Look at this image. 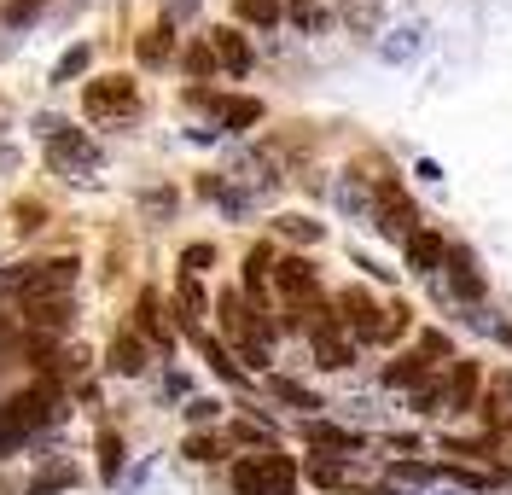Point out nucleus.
<instances>
[{
    "instance_id": "f257e3e1",
    "label": "nucleus",
    "mask_w": 512,
    "mask_h": 495,
    "mask_svg": "<svg viewBox=\"0 0 512 495\" xmlns=\"http://www.w3.org/2000/svg\"><path fill=\"white\" fill-rule=\"evenodd\" d=\"M70 280H76V263H70V257L30 268V280H24V315H30L35 332L70 327Z\"/></svg>"
},
{
    "instance_id": "f03ea898",
    "label": "nucleus",
    "mask_w": 512,
    "mask_h": 495,
    "mask_svg": "<svg viewBox=\"0 0 512 495\" xmlns=\"http://www.w3.org/2000/svg\"><path fill=\"white\" fill-rule=\"evenodd\" d=\"M216 315H222V332L233 338V344H239V356H245L251 367H268V362H274V321L256 309L251 297L222 292Z\"/></svg>"
},
{
    "instance_id": "7ed1b4c3",
    "label": "nucleus",
    "mask_w": 512,
    "mask_h": 495,
    "mask_svg": "<svg viewBox=\"0 0 512 495\" xmlns=\"http://www.w3.org/2000/svg\"><path fill=\"white\" fill-rule=\"evenodd\" d=\"M59 420V391L41 379L30 391H18L12 402H0V449H18V443H30L41 426H53Z\"/></svg>"
},
{
    "instance_id": "20e7f679",
    "label": "nucleus",
    "mask_w": 512,
    "mask_h": 495,
    "mask_svg": "<svg viewBox=\"0 0 512 495\" xmlns=\"http://www.w3.org/2000/svg\"><path fill=\"white\" fill-rule=\"evenodd\" d=\"M291 484H297V466L274 449L233 461V495H291Z\"/></svg>"
},
{
    "instance_id": "39448f33",
    "label": "nucleus",
    "mask_w": 512,
    "mask_h": 495,
    "mask_svg": "<svg viewBox=\"0 0 512 495\" xmlns=\"http://www.w3.org/2000/svg\"><path fill=\"white\" fill-rule=\"evenodd\" d=\"M41 134H47V164L59 169V175L82 181V175L99 169V146L82 129H64V123H53V117H41Z\"/></svg>"
},
{
    "instance_id": "423d86ee",
    "label": "nucleus",
    "mask_w": 512,
    "mask_h": 495,
    "mask_svg": "<svg viewBox=\"0 0 512 495\" xmlns=\"http://www.w3.org/2000/svg\"><path fill=\"white\" fill-rule=\"evenodd\" d=\"M274 292H280V303H286L291 321H315L320 315V280H315V268L303 263V257L274 263Z\"/></svg>"
},
{
    "instance_id": "0eeeda50",
    "label": "nucleus",
    "mask_w": 512,
    "mask_h": 495,
    "mask_svg": "<svg viewBox=\"0 0 512 495\" xmlns=\"http://www.w3.org/2000/svg\"><path fill=\"white\" fill-rule=\"evenodd\" d=\"M373 228L390 233V239H408V233H419V210H414V198L402 193L390 175H384L379 187H373Z\"/></svg>"
},
{
    "instance_id": "6e6552de",
    "label": "nucleus",
    "mask_w": 512,
    "mask_h": 495,
    "mask_svg": "<svg viewBox=\"0 0 512 495\" xmlns=\"http://www.w3.org/2000/svg\"><path fill=\"white\" fill-rule=\"evenodd\" d=\"M134 105H140V94H134L128 76H94V82L82 88V111L99 117V123H105V117H128Z\"/></svg>"
},
{
    "instance_id": "1a4fd4ad",
    "label": "nucleus",
    "mask_w": 512,
    "mask_h": 495,
    "mask_svg": "<svg viewBox=\"0 0 512 495\" xmlns=\"http://www.w3.org/2000/svg\"><path fill=\"white\" fill-rule=\"evenodd\" d=\"M338 309H344V327L355 338H367V344H384V321H379V303L361 292V286H344L338 292Z\"/></svg>"
},
{
    "instance_id": "9d476101",
    "label": "nucleus",
    "mask_w": 512,
    "mask_h": 495,
    "mask_svg": "<svg viewBox=\"0 0 512 495\" xmlns=\"http://www.w3.org/2000/svg\"><path fill=\"white\" fill-rule=\"evenodd\" d=\"M478 396V362H454L448 379H437V414H466Z\"/></svg>"
},
{
    "instance_id": "9b49d317",
    "label": "nucleus",
    "mask_w": 512,
    "mask_h": 495,
    "mask_svg": "<svg viewBox=\"0 0 512 495\" xmlns=\"http://www.w3.org/2000/svg\"><path fill=\"white\" fill-rule=\"evenodd\" d=\"M309 344H315V362L320 367H350V338L338 332V321H332L326 309L309 321Z\"/></svg>"
},
{
    "instance_id": "f8f14e48",
    "label": "nucleus",
    "mask_w": 512,
    "mask_h": 495,
    "mask_svg": "<svg viewBox=\"0 0 512 495\" xmlns=\"http://www.w3.org/2000/svg\"><path fill=\"white\" fill-rule=\"evenodd\" d=\"M443 268H448V286H454V297H483V274H478V257L466 251V245H448V257H443Z\"/></svg>"
},
{
    "instance_id": "ddd939ff",
    "label": "nucleus",
    "mask_w": 512,
    "mask_h": 495,
    "mask_svg": "<svg viewBox=\"0 0 512 495\" xmlns=\"http://www.w3.org/2000/svg\"><path fill=\"white\" fill-rule=\"evenodd\" d=\"M443 257H448V239H443V233H431V228L408 233V263H414L419 274H431V268H443Z\"/></svg>"
},
{
    "instance_id": "4468645a",
    "label": "nucleus",
    "mask_w": 512,
    "mask_h": 495,
    "mask_svg": "<svg viewBox=\"0 0 512 495\" xmlns=\"http://www.w3.org/2000/svg\"><path fill=\"white\" fill-rule=\"evenodd\" d=\"M134 327L146 332L158 350H169L175 344V332H169V321H163V303H158V292H140V309H134Z\"/></svg>"
},
{
    "instance_id": "2eb2a0df",
    "label": "nucleus",
    "mask_w": 512,
    "mask_h": 495,
    "mask_svg": "<svg viewBox=\"0 0 512 495\" xmlns=\"http://www.w3.org/2000/svg\"><path fill=\"white\" fill-rule=\"evenodd\" d=\"M210 47H216V65H227L233 76H245V70H251V47H245V35L216 30V35H210Z\"/></svg>"
},
{
    "instance_id": "dca6fc26",
    "label": "nucleus",
    "mask_w": 512,
    "mask_h": 495,
    "mask_svg": "<svg viewBox=\"0 0 512 495\" xmlns=\"http://www.w3.org/2000/svg\"><path fill=\"white\" fill-rule=\"evenodd\" d=\"M111 367L128 373V379L146 373V344H140V332H117V338H111Z\"/></svg>"
},
{
    "instance_id": "f3484780",
    "label": "nucleus",
    "mask_w": 512,
    "mask_h": 495,
    "mask_svg": "<svg viewBox=\"0 0 512 495\" xmlns=\"http://www.w3.org/2000/svg\"><path fill=\"white\" fill-rule=\"evenodd\" d=\"M425 379H431V362H425L419 350H414V356H402V362L384 367V385H396V391H419Z\"/></svg>"
},
{
    "instance_id": "a211bd4d",
    "label": "nucleus",
    "mask_w": 512,
    "mask_h": 495,
    "mask_svg": "<svg viewBox=\"0 0 512 495\" xmlns=\"http://www.w3.org/2000/svg\"><path fill=\"white\" fill-rule=\"evenodd\" d=\"M303 437H309V443H320V449H361V437H355V431L326 426V420H309V426H303Z\"/></svg>"
},
{
    "instance_id": "6ab92c4d",
    "label": "nucleus",
    "mask_w": 512,
    "mask_h": 495,
    "mask_svg": "<svg viewBox=\"0 0 512 495\" xmlns=\"http://www.w3.org/2000/svg\"><path fill=\"white\" fill-rule=\"evenodd\" d=\"M216 117H222V129H251L262 117V105L256 99H216Z\"/></svg>"
},
{
    "instance_id": "aec40b11",
    "label": "nucleus",
    "mask_w": 512,
    "mask_h": 495,
    "mask_svg": "<svg viewBox=\"0 0 512 495\" xmlns=\"http://www.w3.org/2000/svg\"><path fill=\"white\" fill-rule=\"evenodd\" d=\"M233 12L245 18V24H280V12H286V0H233Z\"/></svg>"
},
{
    "instance_id": "412c9836",
    "label": "nucleus",
    "mask_w": 512,
    "mask_h": 495,
    "mask_svg": "<svg viewBox=\"0 0 512 495\" xmlns=\"http://www.w3.org/2000/svg\"><path fill=\"white\" fill-rule=\"evenodd\" d=\"M169 47H175V30H169V24H158V30L140 35V59H146V65H163V59H169Z\"/></svg>"
},
{
    "instance_id": "4be33fe9",
    "label": "nucleus",
    "mask_w": 512,
    "mask_h": 495,
    "mask_svg": "<svg viewBox=\"0 0 512 495\" xmlns=\"http://www.w3.org/2000/svg\"><path fill=\"white\" fill-rule=\"evenodd\" d=\"M268 268H274L268 245H256L251 257H245V292H251V297H262V286H268Z\"/></svg>"
},
{
    "instance_id": "5701e85b",
    "label": "nucleus",
    "mask_w": 512,
    "mask_h": 495,
    "mask_svg": "<svg viewBox=\"0 0 512 495\" xmlns=\"http://www.w3.org/2000/svg\"><path fill=\"white\" fill-rule=\"evenodd\" d=\"M99 472H105V478L123 472V437H117V431H99Z\"/></svg>"
},
{
    "instance_id": "b1692460",
    "label": "nucleus",
    "mask_w": 512,
    "mask_h": 495,
    "mask_svg": "<svg viewBox=\"0 0 512 495\" xmlns=\"http://www.w3.org/2000/svg\"><path fill=\"white\" fill-rule=\"evenodd\" d=\"M268 391L280 396V402H291V408H320V396H315V391H303L297 379H268Z\"/></svg>"
},
{
    "instance_id": "393cba45",
    "label": "nucleus",
    "mask_w": 512,
    "mask_h": 495,
    "mask_svg": "<svg viewBox=\"0 0 512 495\" xmlns=\"http://www.w3.org/2000/svg\"><path fill=\"white\" fill-rule=\"evenodd\" d=\"M309 478H315L320 490H338V484H344V461H332V455H315V461H309Z\"/></svg>"
},
{
    "instance_id": "a878e982",
    "label": "nucleus",
    "mask_w": 512,
    "mask_h": 495,
    "mask_svg": "<svg viewBox=\"0 0 512 495\" xmlns=\"http://www.w3.org/2000/svg\"><path fill=\"white\" fill-rule=\"evenodd\" d=\"M280 233H286V239H297V245H315L320 222H309V216H280Z\"/></svg>"
},
{
    "instance_id": "bb28decb",
    "label": "nucleus",
    "mask_w": 512,
    "mask_h": 495,
    "mask_svg": "<svg viewBox=\"0 0 512 495\" xmlns=\"http://www.w3.org/2000/svg\"><path fill=\"white\" fill-rule=\"evenodd\" d=\"M192 338H198V350H204V356H210V367H216V373H222V379H239V367L227 362V350H222V344H216V338H204V332H192Z\"/></svg>"
},
{
    "instance_id": "cd10ccee",
    "label": "nucleus",
    "mask_w": 512,
    "mask_h": 495,
    "mask_svg": "<svg viewBox=\"0 0 512 495\" xmlns=\"http://www.w3.org/2000/svg\"><path fill=\"white\" fill-rule=\"evenodd\" d=\"M88 59H94L88 47H70L59 65H53V82H70V76H82V70H88Z\"/></svg>"
},
{
    "instance_id": "c85d7f7f",
    "label": "nucleus",
    "mask_w": 512,
    "mask_h": 495,
    "mask_svg": "<svg viewBox=\"0 0 512 495\" xmlns=\"http://www.w3.org/2000/svg\"><path fill=\"white\" fill-rule=\"evenodd\" d=\"M187 70H192V76H210V70H216V47H204V41L187 47Z\"/></svg>"
},
{
    "instance_id": "c756f323",
    "label": "nucleus",
    "mask_w": 512,
    "mask_h": 495,
    "mask_svg": "<svg viewBox=\"0 0 512 495\" xmlns=\"http://www.w3.org/2000/svg\"><path fill=\"white\" fill-rule=\"evenodd\" d=\"M448 350H454V344H448V332H419V356H431V362H443Z\"/></svg>"
},
{
    "instance_id": "7c9ffc66",
    "label": "nucleus",
    "mask_w": 512,
    "mask_h": 495,
    "mask_svg": "<svg viewBox=\"0 0 512 495\" xmlns=\"http://www.w3.org/2000/svg\"><path fill=\"white\" fill-rule=\"evenodd\" d=\"M187 455L192 461H222V443L216 437H187Z\"/></svg>"
},
{
    "instance_id": "2f4dec72",
    "label": "nucleus",
    "mask_w": 512,
    "mask_h": 495,
    "mask_svg": "<svg viewBox=\"0 0 512 495\" xmlns=\"http://www.w3.org/2000/svg\"><path fill=\"white\" fill-rule=\"evenodd\" d=\"M210 263H216V251H210V245H187V257H181L187 274H198V268H210Z\"/></svg>"
},
{
    "instance_id": "473e14b6",
    "label": "nucleus",
    "mask_w": 512,
    "mask_h": 495,
    "mask_svg": "<svg viewBox=\"0 0 512 495\" xmlns=\"http://www.w3.org/2000/svg\"><path fill=\"white\" fill-rule=\"evenodd\" d=\"M35 12H41V0H12V6H6V18H12V24H30Z\"/></svg>"
},
{
    "instance_id": "72a5a7b5",
    "label": "nucleus",
    "mask_w": 512,
    "mask_h": 495,
    "mask_svg": "<svg viewBox=\"0 0 512 495\" xmlns=\"http://www.w3.org/2000/svg\"><path fill=\"white\" fill-rule=\"evenodd\" d=\"M291 18H297L303 30H315V24H320V12H315V6H291Z\"/></svg>"
},
{
    "instance_id": "f704fd0d",
    "label": "nucleus",
    "mask_w": 512,
    "mask_h": 495,
    "mask_svg": "<svg viewBox=\"0 0 512 495\" xmlns=\"http://www.w3.org/2000/svg\"><path fill=\"white\" fill-rule=\"evenodd\" d=\"M192 6H198V0H169V18H187Z\"/></svg>"
},
{
    "instance_id": "c9c22d12",
    "label": "nucleus",
    "mask_w": 512,
    "mask_h": 495,
    "mask_svg": "<svg viewBox=\"0 0 512 495\" xmlns=\"http://www.w3.org/2000/svg\"><path fill=\"white\" fill-rule=\"evenodd\" d=\"M344 495H390V490H344Z\"/></svg>"
}]
</instances>
